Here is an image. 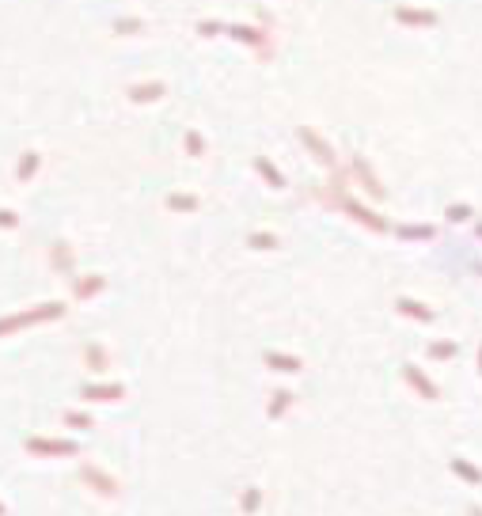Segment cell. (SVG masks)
<instances>
[{
    "mask_svg": "<svg viewBox=\"0 0 482 516\" xmlns=\"http://www.w3.org/2000/svg\"><path fill=\"white\" fill-rule=\"evenodd\" d=\"M296 137H300V144H304V148H308L311 156L319 160V164L334 167V148H331V144H327V141H323V137H319L311 126H300V129H296Z\"/></svg>",
    "mask_w": 482,
    "mask_h": 516,
    "instance_id": "cell-1",
    "label": "cell"
},
{
    "mask_svg": "<svg viewBox=\"0 0 482 516\" xmlns=\"http://www.w3.org/2000/svg\"><path fill=\"white\" fill-rule=\"evenodd\" d=\"M334 201H338V205L345 209V213H350L353 216V221H361V224H368V228H372V232H388V224H384L380 221V216H376L372 213V209H361L357 205V201H350V198H345V194L338 190V198H334Z\"/></svg>",
    "mask_w": 482,
    "mask_h": 516,
    "instance_id": "cell-2",
    "label": "cell"
},
{
    "mask_svg": "<svg viewBox=\"0 0 482 516\" xmlns=\"http://www.w3.org/2000/svg\"><path fill=\"white\" fill-rule=\"evenodd\" d=\"M395 23H406V27H437V12L429 8H395Z\"/></svg>",
    "mask_w": 482,
    "mask_h": 516,
    "instance_id": "cell-3",
    "label": "cell"
},
{
    "mask_svg": "<svg viewBox=\"0 0 482 516\" xmlns=\"http://www.w3.org/2000/svg\"><path fill=\"white\" fill-rule=\"evenodd\" d=\"M53 316H61V304H46V308L27 311V316L4 319V322H0V334H4V330H15V327H27V322H38V319H53Z\"/></svg>",
    "mask_w": 482,
    "mask_h": 516,
    "instance_id": "cell-4",
    "label": "cell"
},
{
    "mask_svg": "<svg viewBox=\"0 0 482 516\" xmlns=\"http://www.w3.org/2000/svg\"><path fill=\"white\" fill-rule=\"evenodd\" d=\"M164 95H167L164 80H152V84H133L130 87V99L133 103H156V99H164Z\"/></svg>",
    "mask_w": 482,
    "mask_h": 516,
    "instance_id": "cell-5",
    "label": "cell"
},
{
    "mask_svg": "<svg viewBox=\"0 0 482 516\" xmlns=\"http://www.w3.org/2000/svg\"><path fill=\"white\" fill-rule=\"evenodd\" d=\"M353 175H357V179H361V187H365L368 194H372V198H384V187H380V179H376V175H372V167H368L361 156L353 160Z\"/></svg>",
    "mask_w": 482,
    "mask_h": 516,
    "instance_id": "cell-6",
    "label": "cell"
},
{
    "mask_svg": "<svg viewBox=\"0 0 482 516\" xmlns=\"http://www.w3.org/2000/svg\"><path fill=\"white\" fill-rule=\"evenodd\" d=\"M255 167H259V175H262V179H266L274 190H285V175H281V171H277L274 164H270L266 156H259V160H255Z\"/></svg>",
    "mask_w": 482,
    "mask_h": 516,
    "instance_id": "cell-7",
    "label": "cell"
},
{
    "mask_svg": "<svg viewBox=\"0 0 482 516\" xmlns=\"http://www.w3.org/2000/svg\"><path fill=\"white\" fill-rule=\"evenodd\" d=\"M31 452H58V456H72L76 445H65V440H31Z\"/></svg>",
    "mask_w": 482,
    "mask_h": 516,
    "instance_id": "cell-8",
    "label": "cell"
},
{
    "mask_svg": "<svg viewBox=\"0 0 482 516\" xmlns=\"http://www.w3.org/2000/svg\"><path fill=\"white\" fill-rule=\"evenodd\" d=\"M406 380H411V384L418 387V391H422V395H425V399H437V387H433L429 380H425V376H422V372H418V368H414V365H406Z\"/></svg>",
    "mask_w": 482,
    "mask_h": 516,
    "instance_id": "cell-9",
    "label": "cell"
},
{
    "mask_svg": "<svg viewBox=\"0 0 482 516\" xmlns=\"http://www.w3.org/2000/svg\"><path fill=\"white\" fill-rule=\"evenodd\" d=\"M399 311H403V316H411V319H433V311L425 308V304H418V300H399Z\"/></svg>",
    "mask_w": 482,
    "mask_h": 516,
    "instance_id": "cell-10",
    "label": "cell"
},
{
    "mask_svg": "<svg viewBox=\"0 0 482 516\" xmlns=\"http://www.w3.org/2000/svg\"><path fill=\"white\" fill-rule=\"evenodd\" d=\"M167 205H171V209H182V213H194V209H198V198H194V194H171V198H167Z\"/></svg>",
    "mask_w": 482,
    "mask_h": 516,
    "instance_id": "cell-11",
    "label": "cell"
},
{
    "mask_svg": "<svg viewBox=\"0 0 482 516\" xmlns=\"http://www.w3.org/2000/svg\"><path fill=\"white\" fill-rule=\"evenodd\" d=\"M38 164H42V156H38V152H23V164H19V179L27 182L31 175L38 171Z\"/></svg>",
    "mask_w": 482,
    "mask_h": 516,
    "instance_id": "cell-12",
    "label": "cell"
},
{
    "mask_svg": "<svg viewBox=\"0 0 482 516\" xmlns=\"http://www.w3.org/2000/svg\"><path fill=\"white\" fill-rule=\"evenodd\" d=\"M266 365H277L281 372H300V361H296V357H281V353H266Z\"/></svg>",
    "mask_w": 482,
    "mask_h": 516,
    "instance_id": "cell-13",
    "label": "cell"
},
{
    "mask_svg": "<svg viewBox=\"0 0 482 516\" xmlns=\"http://www.w3.org/2000/svg\"><path fill=\"white\" fill-rule=\"evenodd\" d=\"M87 399H122V387H84Z\"/></svg>",
    "mask_w": 482,
    "mask_h": 516,
    "instance_id": "cell-14",
    "label": "cell"
},
{
    "mask_svg": "<svg viewBox=\"0 0 482 516\" xmlns=\"http://www.w3.org/2000/svg\"><path fill=\"white\" fill-rule=\"evenodd\" d=\"M228 31H232V38H243V42H251V46L262 42V35H259V31H251V27H228Z\"/></svg>",
    "mask_w": 482,
    "mask_h": 516,
    "instance_id": "cell-15",
    "label": "cell"
},
{
    "mask_svg": "<svg viewBox=\"0 0 482 516\" xmlns=\"http://www.w3.org/2000/svg\"><path fill=\"white\" fill-rule=\"evenodd\" d=\"M84 479H92L95 486L103 490V494H114V482H110V479H103V474H99V471H92V467H87V471H84Z\"/></svg>",
    "mask_w": 482,
    "mask_h": 516,
    "instance_id": "cell-16",
    "label": "cell"
},
{
    "mask_svg": "<svg viewBox=\"0 0 482 516\" xmlns=\"http://www.w3.org/2000/svg\"><path fill=\"white\" fill-rule=\"evenodd\" d=\"M114 31H118V35H137V31H144V23L141 19H118Z\"/></svg>",
    "mask_w": 482,
    "mask_h": 516,
    "instance_id": "cell-17",
    "label": "cell"
},
{
    "mask_svg": "<svg viewBox=\"0 0 482 516\" xmlns=\"http://www.w3.org/2000/svg\"><path fill=\"white\" fill-rule=\"evenodd\" d=\"M202 148H205L202 133H198V129H190V133H187V152H190V156H202Z\"/></svg>",
    "mask_w": 482,
    "mask_h": 516,
    "instance_id": "cell-18",
    "label": "cell"
},
{
    "mask_svg": "<svg viewBox=\"0 0 482 516\" xmlns=\"http://www.w3.org/2000/svg\"><path fill=\"white\" fill-rule=\"evenodd\" d=\"M452 467H456V471L463 474V479H471V482H482V474H479V471H475V467H471V463H463V459H452Z\"/></svg>",
    "mask_w": 482,
    "mask_h": 516,
    "instance_id": "cell-19",
    "label": "cell"
},
{
    "mask_svg": "<svg viewBox=\"0 0 482 516\" xmlns=\"http://www.w3.org/2000/svg\"><path fill=\"white\" fill-rule=\"evenodd\" d=\"M251 247L266 251V247H277V239H274V236H262V232H255V236H251Z\"/></svg>",
    "mask_w": 482,
    "mask_h": 516,
    "instance_id": "cell-20",
    "label": "cell"
},
{
    "mask_svg": "<svg viewBox=\"0 0 482 516\" xmlns=\"http://www.w3.org/2000/svg\"><path fill=\"white\" fill-rule=\"evenodd\" d=\"M274 399H277V402H274V410H270V414H274V418H277V414H281V410H285V406H289V402H293V395H289V391H277V395H274Z\"/></svg>",
    "mask_w": 482,
    "mask_h": 516,
    "instance_id": "cell-21",
    "label": "cell"
},
{
    "mask_svg": "<svg viewBox=\"0 0 482 516\" xmlns=\"http://www.w3.org/2000/svg\"><path fill=\"white\" fill-rule=\"evenodd\" d=\"M452 353H456L452 342H437V345H433V357H452Z\"/></svg>",
    "mask_w": 482,
    "mask_h": 516,
    "instance_id": "cell-22",
    "label": "cell"
},
{
    "mask_svg": "<svg viewBox=\"0 0 482 516\" xmlns=\"http://www.w3.org/2000/svg\"><path fill=\"white\" fill-rule=\"evenodd\" d=\"M403 236H411V239H429L433 228H425V224H422V228H403Z\"/></svg>",
    "mask_w": 482,
    "mask_h": 516,
    "instance_id": "cell-23",
    "label": "cell"
},
{
    "mask_svg": "<svg viewBox=\"0 0 482 516\" xmlns=\"http://www.w3.org/2000/svg\"><path fill=\"white\" fill-rule=\"evenodd\" d=\"M448 216H452V221H467L471 209H467V205H452V209H448Z\"/></svg>",
    "mask_w": 482,
    "mask_h": 516,
    "instance_id": "cell-24",
    "label": "cell"
},
{
    "mask_svg": "<svg viewBox=\"0 0 482 516\" xmlns=\"http://www.w3.org/2000/svg\"><path fill=\"white\" fill-rule=\"evenodd\" d=\"M243 509H247V513H255V509H259V490H247V501H243Z\"/></svg>",
    "mask_w": 482,
    "mask_h": 516,
    "instance_id": "cell-25",
    "label": "cell"
},
{
    "mask_svg": "<svg viewBox=\"0 0 482 516\" xmlns=\"http://www.w3.org/2000/svg\"><path fill=\"white\" fill-rule=\"evenodd\" d=\"M216 31H221V23H198V35H216Z\"/></svg>",
    "mask_w": 482,
    "mask_h": 516,
    "instance_id": "cell-26",
    "label": "cell"
},
{
    "mask_svg": "<svg viewBox=\"0 0 482 516\" xmlns=\"http://www.w3.org/2000/svg\"><path fill=\"white\" fill-rule=\"evenodd\" d=\"M0 228H15V213H4V209H0Z\"/></svg>",
    "mask_w": 482,
    "mask_h": 516,
    "instance_id": "cell-27",
    "label": "cell"
},
{
    "mask_svg": "<svg viewBox=\"0 0 482 516\" xmlns=\"http://www.w3.org/2000/svg\"><path fill=\"white\" fill-rule=\"evenodd\" d=\"M103 285V281L99 277H95V281H84V285H80V296H87V293H95V289H99Z\"/></svg>",
    "mask_w": 482,
    "mask_h": 516,
    "instance_id": "cell-28",
    "label": "cell"
},
{
    "mask_svg": "<svg viewBox=\"0 0 482 516\" xmlns=\"http://www.w3.org/2000/svg\"><path fill=\"white\" fill-rule=\"evenodd\" d=\"M479 368H482V350H479Z\"/></svg>",
    "mask_w": 482,
    "mask_h": 516,
    "instance_id": "cell-29",
    "label": "cell"
},
{
    "mask_svg": "<svg viewBox=\"0 0 482 516\" xmlns=\"http://www.w3.org/2000/svg\"><path fill=\"white\" fill-rule=\"evenodd\" d=\"M471 516H482V509H475V513H471Z\"/></svg>",
    "mask_w": 482,
    "mask_h": 516,
    "instance_id": "cell-30",
    "label": "cell"
},
{
    "mask_svg": "<svg viewBox=\"0 0 482 516\" xmlns=\"http://www.w3.org/2000/svg\"><path fill=\"white\" fill-rule=\"evenodd\" d=\"M479 232H482V224H479Z\"/></svg>",
    "mask_w": 482,
    "mask_h": 516,
    "instance_id": "cell-31",
    "label": "cell"
}]
</instances>
